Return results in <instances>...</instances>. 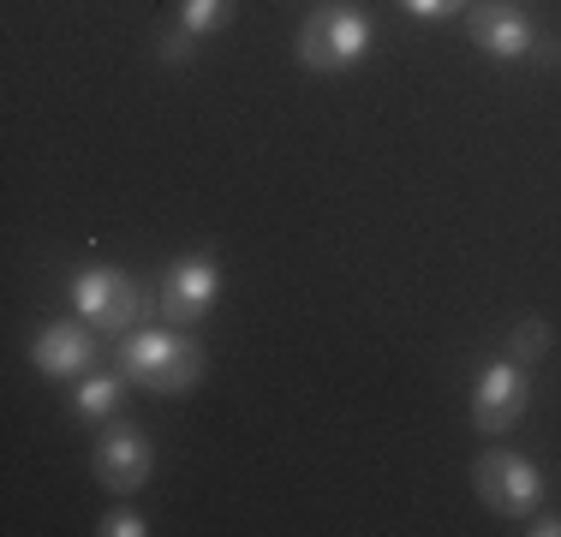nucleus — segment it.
<instances>
[{
    "mask_svg": "<svg viewBox=\"0 0 561 537\" xmlns=\"http://www.w3.org/2000/svg\"><path fill=\"white\" fill-rule=\"evenodd\" d=\"M543 353H550V322L519 317L514 329H507V358H514V365H538Z\"/></svg>",
    "mask_w": 561,
    "mask_h": 537,
    "instance_id": "obj_12",
    "label": "nucleus"
},
{
    "mask_svg": "<svg viewBox=\"0 0 561 537\" xmlns=\"http://www.w3.org/2000/svg\"><path fill=\"white\" fill-rule=\"evenodd\" d=\"M119 376L114 370H84V382L72 388V412L78 419H108V412L119 407Z\"/></svg>",
    "mask_w": 561,
    "mask_h": 537,
    "instance_id": "obj_10",
    "label": "nucleus"
},
{
    "mask_svg": "<svg viewBox=\"0 0 561 537\" xmlns=\"http://www.w3.org/2000/svg\"><path fill=\"white\" fill-rule=\"evenodd\" d=\"M216 293H221V263L209 251H185V258H173L162 268V299L156 305H162L173 329H197L216 311Z\"/></svg>",
    "mask_w": 561,
    "mask_h": 537,
    "instance_id": "obj_5",
    "label": "nucleus"
},
{
    "mask_svg": "<svg viewBox=\"0 0 561 537\" xmlns=\"http://www.w3.org/2000/svg\"><path fill=\"white\" fill-rule=\"evenodd\" d=\"M377 43V19H365L358 7H317L299 24V66L305 72H346L358 66Z\"/></svg>",
    "mask_w": 561,
    "mask_h": 537,
    "instance_id": "obj_3",
    "label": "nucleus"
},
{
    "mask_svg": "<svg viewBox=\"0 0 561 537\" xmlns=\"http://www.w3.org/2000/svg\"><path fill=\"white\" fill-rule=\"evenodd\" d=\"M90 472H96L102 490H114V495H138L144 483H150V472H156V448H150V436H144L138 424H114L108 436L96 442V454H90Z\"/></svg>",
    "mask_w": 561,
    "mask_h": 537,
    "instance_id": "obj_7",
    "label": "nucleus"
},
{
    "mask_svg": "<svg viewBox=\"0 0 561 537\" xmlns=\"http://www.w3.org/2000/svg\"><path fill=\"white\" fill-rule=\"evenodd\" d=\"M531 60H543V66H561V43H556V36H538V43H531Z\"/></svg>",
    "mask_w": 561,
    "mask_h": 537,
    "instance_id": "obj_16",
    "label": "nucleus"
},
{
    "mask_svg": "<svg viewBox=\"0 0 561 537\" xmlns=\"http://www.w3.org/2000/svg\"><path fill=\"white\" fill-rule=\"evenodd\" d=\"M526 532H531V537H561V514H543L538 526H526Z\"/></svg>",
    "mask_w": 561,
    "mask_h": 537,
    "instance_id": "obj_17",
    "label": "nucleus"
},
{
    "mask_svg": "<svg viewBox=\"0 0 561 537\" xmlns=\"http://www.w3.org/2000/svg\"><path fill=\"white\" fill-rule=\"evenodd\" d=\"M472 0H400V12L407 19H419V24H443V19H454V12H466Z\"/></svg>",
    "mask_w": 561,
    "mask_h": 537,
    "instance_id": "obj_13",
    "label": "nucleus"
},
{
    "mask_svg": "<svg viewBox=\"0 0 561 537\" xmlns=\"http://www.w3.org/2000/svg\"><path fill=\"white\" fill-rule=\"evenodd\" d=\"M472 490H478V502H484L490 514L526 519L531 507H538V495H543V472L514 448H490V454L472 460Z\"/></svg>",
    "mask_w": 561,
    "mask_h": 537,
    "instance_id": "obj_4",
    "label": "nucleus"
},
{
    "mask_svg": "<svg viewBox=\"0 0 561 537\" xmlns=\"http://www.w3.org/2000/svg\"><path fill=\"white\" fill-rule=\"evenodd\" d=\"M227 19H233V0H180V31L192 36V43L216 36Z\"/></svg>",
    "mask_w": 561,
    "mask_h": 537,
    "instance_id": "obj_11",
    "label": "nucleus"
},
{
    "mask_svg": "<svg viewBox=\"0 0 561 537\" xmlns=\"http://www.w3.org/2000/svg\"><path fill=\"white\" fill-rule=\"evenodd\" d=\"M204 346L185 341V329H131L126 341H119V376H131L138 388H150V395L162 400H180L192 395L197 382H204Z\"/></svg>",
    "mask_w": 561,
    "mask_h": 537,
    "instance_id": "obj_1",
    "label": "nucleus"
},
{
    "mask_svg": "<svg viewBox=\"0 0 561 537\" xmlns=\"http://www.w3.org/2000/svg\"><path fill=\"white\" fill-rule=\"evenodd\" d=\"M96 532H102V537H144V532H150V519H144L138 507H114V514L102 519Z\"/></svg>",
    "mask_w": 561,
    "mask_h": 537,
    "instance_id": "obj_14",
    "label": "nucleus"
},
{
    "mask_svg": "<svg viewBox=\"0 0 561 537\" xmlns=\"http://www.w3.org/2000/svg\"><path fill=\"white\" fill-rule=\"evenodd\" d=\"M466 31H472V43L490 54V60H526L531 43H538V31H531V19L519 7H507V0H490V7H472L466 12Z\"/></svg>",
    "mask_w": 561,
    "mask_h": 537,
    "instance_id": "obj_9",
    "label": "nucleus"
},
{
    "mask_svg": "<svg viewBox=\"0 0 561 537\" xmlns=\"http://www.w3.org/2000/svg\"><path fill=\"white\" fill-rule=\"evenodd\" d=\"M531 407V382H526V365H514V358H490L484 370H478L472 382V424L484 430V436H502V430H514L526 419Z\"/></svg>",
    "mask_w": 561,
    "mask_h": 537,
    "instance_id": "obj_6",
    "label": "nucleus"
},
{
    "mask_svg": "<svg viewBox=\"0 0 561 537\" xmlns=\"http://www.w3.org/2000/svg\"><path fill=\"white\" fill-rule=\"evenodd\" d=\"M31 365L43 376H60V382L96 370V334H90V322L84 317L78 322H43L36 341H31Z\"/></svg>",
    "mask_w": 561,
    "mask_h": 537,
    "instance_id": "obj_8",
    "label": "nucleus"
},
{
    "mask_svg": "<svg viewBox=\"0 0 561 537\" xmlns=\"http://www.w3.org/2000/svg\"><path fill=\"white\" fill-rule=\"evenodd\" d=\"M72 311L96 334H131L144 322V311H150V299H144L138 275H126L114 263H84L72 275Z\"/></svg>",
    "mask_w": 561,
    "mask_h": 537,
    "instance_id": "obj_2",
    "label": "nucleus"
},
{
    "mask_svg": "<svg viewBox=\"0 0 561 537\" xmlns=\"http://www.w3.org/2000/svg\"><path fill=\"white\" fill-rule=\"evenodd\" d=\"M162 60H168V66H185V60H192V36H185L180 24L162 36Z\"/></svg>",
    "mask_w": 561,
    "mask_h": 537,
    "instance_id": "obj_15",
    "label": "nucleus"
}]
</instances>
